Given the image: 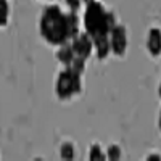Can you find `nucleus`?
<instances>
[{"mask_svg":"<svg viewBox=\"0 0 161 161\" xmlns=\"http://www.w3.org/2000/svg\"><path fill=\"white\" fill-rule=\"evenodd\" d=\"M39 29L40 36L50 45L60 47L63 44H68L69 40L66 13H63L58 5H48L44 8L39 21Z\"/></svg>","mask_w":161,"mask_h":161,"instance_id":"obj_1","label":"nucleus"},{"mask_svg":"<svg viewBox=\"0 0 161 161\" xmlns=\"http://www.w3.org/2000/svg\"><path fill=\"white\" fill-rule=\"evenodd\" d=\"M114 26H116L114 13L106 11L102 2L93 0V2L87 3V8L84 11V28L87 34H90L92 37L110 36Z\"/></svg>","mask_w":161,"mask_h":161,"instance_id":"obj_2","label":"nucleus"},{"mask_svg":"<svg viewBox=\"0 0 161 161\" xmlns=\"http://www.w3.org/2000/svg\"><path fill=\"white\" fill-rule=\"evenodd\" d=\"M80 76L82 74L76 73L73 68H64L58 73V77L55 80V93L58 100H69L82 90Z\"/></svg>","mask_w":161,"mask_h":161,"instance_id":"obj_3","label":"nucleus"},{"mask_svg":"<svg viewBox=\"0 0 161 161\" xmlns=\"http://www.w3.org/2000/svg\"><path fill=\"white\" fill-rule=\"evenodd\" d=\"M110 44H111V52L116 57H123L127 50V31L124 26L116 24L110 32Z\"/></svg>","mask_w":161,"mask_h":161,"instance_id":"obj_4","label":"nucleus"},{"mask_svg":"<svg viewBox=\"0 0 161 161\" xmlns=\"http://www.w3.org/2000/svg\"><path fill=\"white\" fill-rule=\"evenodd\" d=\"M73 48H74V53L76 57H80V58H89L93 52V37L87 32H79L71 42Z\"/></svg>","mask_w":161,"mask_h":161,"instance_id":"obj_5","label":"nucleus"},{"mask_svg":"<svg viewBox=\"0 0 161 161\" xmlns=\"http://www.w3.org/2000/svg\"><path fill=\"white\" fill-rule=\"evenodd\" d=\"M147 50L152 57H159L161 55V29L152 28L148 31L147 37Z\"/></svg>","mask_w":161,"mask_h":161,"instance_id":"obj_6","label":"nucleus"},{"mask_svg":"<svg viewBox=\"0 0 161 161\" xmlns=\"http://www.w3.org/2000/svg\"><path fill=\"white\" fill-rule=\"evenodd\" d=\"M93 50H95L98 60L108 58V55L111 53L110 36H97V37H93Z\"/></svg>","mask_w":161,"mask_h":161,"instance_id":"obj_7","label":"nucleus"},{"mask_svg":"<svg viewBox=\"0 0 161 161\" xmlns=\"http://www.w3.org/2000/svg\"><path fill=\"white\" fill-rule=\"evenodd\" d=\"M74 58H76V53H74L73 45H69V44H63V45H60V48L57 50V60H58L61 64H64V68L71 66V63L74 61Z\"/></svg>","mask_w":161,"mask_h":161,"instance_id":"obj_8","label":"nucleus"},{"mask_svg":"<svg viewBox=\"0 0 161 161\" xmlns=\"http://www.w3.org/2000/svg\"><path fill=\"white\" fill-rule=\"evenodd\" d=\"M66 19H68V31H69V39L73 40L79 34V16L76 11H68L66 13Z\"/></svg>","mask_w":161,"mask_h":161,"instance_id":"obj_9","label":"nucleus"},{"mask_svg":"<svg viewBox=\"0 0 161 161\" xmlns=\"http://www.w3.org/2000/svg\"><path fill=\"white\" fill-rule=\"evenodd\" d=\"M60 156H61V159H64V161H71V159H74V156H76L74 145L69 143V142L63 143V145L60 147Z\"/></svg>","mask_w":161,"mask_h":161,"instance_id":"obj_10","label":"nucleus"},{"mask_svg":"<svg viewBox=\"0 0 161 161\" xmlns=\"http://www.w3.org/2000/svg\"><path fill=\"white\" fill-rule=\"evenodd\" d=\"M89 159H90V161H103V159H106V155H105L103 150L100 148V145L93 143V145L90 147V150H89Z\"/></svg>","mask_w":161,"mask_h":161,"instance_id":"obj_11","label":"nucleus"},{"mask_svg":"<svg viewBox=\"0 0 161 161\" xmlns=\"http://www.w3.org/2000/svg\"><path fill=\"white\" fill-rule=\"evenodd\" d=\"M121 156H123V152H121L119 145H110L108 150H106V159L110 161H119Z\"/></svg>","mask_w":161,"mask_h":161,"instance_id":"obj_12","label":"nucleus"},{"mask_svg":"<svg viewBox=\"0 0 161 161\" xmlns=\"http://www.w3.org/2000/svg\"><path fill=\"white\" fill-rule=\"evenodd\" d=\"M0 8H2V13H0V24L5 26L8 21V15H10V5L7 0H0Z\"/></svg>","mask_w":161,"mask_h":161,"instance_id":"obj_13","label":"nucleus"},{"mask_svg":"<svg viewBox=\"0 0 161 161\" xmlns=\"http://www.w3.org/2000/svg\"><path fill=\"white\" fill-rule=\"evenodd\" d=\"M86 58H80V57H76L74 58V61L71 63V66H68V68H73L76 73H79V74H82L84 71H86Z\"/></svg>","mask_w":161,"mask_h":161,"instance_id":"obj_14","label":"nucleus"},{"mask_svg":"<svg viewBox=\"0 0 161 161\" xmlns=\"http://www.w3.org/2000/svg\"><path fill=\"white\" fill-rule=\"evenodd\" d=\"M64 2H66V5H68V8L71 11H77L80 8V3H82L84 0H64Z\"/></svg>","mask_w":161,"mask_h":161,"instance_id":"obj_15","label":"nucleus"},{"mask_svg":"<svg viewBox=\"0 0 161 161\" xmlns=\"http://www.w3.org/2000/svg\"><path fill=\"white\" fill-rule=\"evenodd\" d=\"M147 159H148V161H161V156L156 155V153H152V155L147 156Z\"/></svg>","mask_w":161,"mask_h":161,"instance_id":"obj_16","label":"nucleus"},{"mask_svg":"<svg viewBox=\"0 0 161 161\" xmlns=\"http://www.w3.org/2000/svg\"><path fill=\"white\" fill-rule=\"evenodd\" d=\"M158 126H159V130H161V111H159V118H158Z\"/></svg>","mask_w":161,"mask_h":161,"instance_id":"obj_17","label":"nucleus"},{"mask_svg":"<svg viewBox=\"0 0 161 161\" xmlns=\"http://www.w3.org/2000/svg\"><path fill=\"white\" fill-rule=\"evenodd\" d=\"M158 95H159V98H161V82H159V87H158Z\"/></svg>","mask_w":161,"mask_h":161,"instance_id":"obj_18","label":"nucleus"},{"mask_svg":"<svg viewBox=\"0 0 161 161\" xmlns=\"http://www.w3.org/2000/svg\"><path fill=\"white\" fill-rule=\"evenodd\" d=\"M84 2H86V3H90V2H93V0H84Z\"/></svg>","mask_w":161,"mask_h":161,"instance_id":"obj_19","label":"nucleus"}]
</instances>
